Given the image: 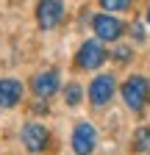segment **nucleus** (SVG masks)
Wrapping results in <instances>:
<instances>
[{
	"label": "nucleus",
	"instance_id": "1",
	"mask_svg": "<svg viewBox=\"0 0 150 155\" xmlns=\"http://www.w3.org/2000/svg\"><path fill=\"white\" fill-rule=\"evenodd\" d=\"M147 91H150V83H147V78L142 75H134V78H128L125 86H122V100L131 111H139L147 100Z\"/></svg>",
	"mask_w": 150,
	"mask_h": 155
},
{
	"label": "nucleus",
	"instance_id": "2",
	"mask_svg": "<svg viewBox=\"0 0 150 155\" xmlns=\"http://www.w3.org/2000/svg\"><path fill=\"white\" fill-rule=\"evenodd\" d=\"M64 17V0H39L36 6V22L42 31H50L61 22Z\"/></svg>",
	"mask_w": 150,
	"mask_h": 155
},
{
	"label": "nucleus",
	"instance_id": "3",
	"mask_svg": "<svg viewBox=\"0 0 150 155\" xmlns=\"http://www.w3.org/2000/svg\"><path fill=\"white\" fill-rule=\"evenodd\" d=\"M22 144H25L28 152H42V150H47V144H50L47 127L39 125V122H28L22 127Z\"/></svg>",
	"mask_w": 150,
	"mask_h": 155
},
{
	"label": "nucleus",
	"instance_id": "4",
	"mask_svg": "<svg viewBox=\"0 0 150 155\" xmlns=\"http://www.w3.org/2000/svg\"><path fill=\"white\" fill-rule=\"evenodd\" d=\"M111 97H114V75H97L89 86V100L92 105H106Z\"/></svg>",
	"mask_w": 150,
	"mask_h": 155
},
{
	"label": "nucleus",
	"instance_id": "5",
	"mask_svg": "<svg viewBox=\"0 0 150 155\" xmlns=\"http://www.w3.org/2000/svg\"><path fill=\"white\" fill-rule=\"evenodd\" d=\"M103 61H106V50H103L100 42L92 39V42L81 45V50H78V67L81 69H97Z\"/></svg>",
	"mask_w": 150,
	"mask_h": 155
},
{
	"label": "nucleus",
	"instance_id": "6",
	"mask_svg": "<svg viewBox=\"0 0 150 155\" xmlns=\"http://www.w3.org/2000/svg\"><path fill=\"white\" fill-rule=\"evenodd\" d=\"M92 28H95L97 39H103V42H117L122 33V22L117 17H108V14H97L92 19Z\"/></svg>",
	"mask_w": 150,
	"mask_h": 155
},
{
	"label": "nucleus",
	"instance_id": "7",
	"mask_svg": "<svg viewBox=\"0 0 150 155\" xmlns=\"http://www.w3.org/2000/svg\"><path fill=\"white\" fill-rule=\"evenodd\" d=\"M95 144H97V133H95V127H92L89 122H81L72 130V150L78 155H89L92 150H95Z\"/></svg>",
	"mask_w": 150,
	"mask_h": 155
},
{
	"label": "nucleus",
	"instance_id": "8",
	"mask_svg": "<svg viewBox=\"0 0 150 155\" xmlns=\"http://www.w3.org/2000/svg\"><path fill=\"white\" fill-rule=\"evenodd\" d=\"M22 100V83L14 78H3L0 81V108H14Z\"/></svg>",
	"mask_w": 150,
	"mask_h": 155
},
{
	"label": "nucleus",
	"instance_id": "9",
	"mask_svg": "<svg viewBox=\"0 0 150 155\" xmlns=\"http://www.w3.org/2000/svg\"><path fill=\"white\" fill-rule=\"evenodd\" d=\"M33 91L39 97H53L56 91H59V72H42L33 78Z\"/></svg>",
	"mask_w": 150,
	"mask_h": 155
},
{
	"label": "nucleus",
	"instance_id": "10",
	"mask_svg": "<svg viewBox=\"0 0 150 155\" xmlns=\"http://www.w3.org/2000/svg\"><path fill=\"white\" fill-rule=\"evenodd\" d=\"M134 150L136 152H150V127H139L134 133Z\"/></svg>",
	"mask_w": 150,
	"mask_h": 155
},
{
	"label": "nucleus",
	"instance_id": "11",
	"mask_svg": "<svg viewBox=\"0 0 150 155\" xmlns=\"http://www.w3.org/2000/svg\"><path fill=\"white\" fill-rule=\"evenodd\" d=\"M100 6L106 11H125L131 6V0H100Z\"/></svg>",
	"mask_w": 150,
	"mask_h": 155
},
{
	"label": "nucleus",
	"instance_id": "12",
	"mask_svg": "<svg viewBox=\"0 0 150 155\" xmlns=\"http://www.w3.org/2000/svg\"><path fill=\"white\" fill-rule=\"evenodd\" d=\"M67 105H78L81 103V86L78 83H72V86H67Z\"/></svg>",
	"mask_w": 150,
	"mask_h": 155
},
{
	"label": "nucleus",
	"instance_id": "13",
	"mask_svg": "<svg viewBox=\"0 0 150 155\" xmlns=\"http://www.w3.org/2000/svg\"><path fill=\"white\" fill-rule=\"evenodd\" d=\"M131 55H134V53H131V47H117V50H114V58H117L120 64L131 61Z\"/></svg>",
	"mask_w": 150,
	"mask_h": 155
},
{
	"label": "nucleus",
	"instance_id": "14",
	"mask_svg": "<svg viewBox=\"0 0 150 155\" xmlns=\"http://www.w3.org/2000/svg\"><path fill=\"white\" fill-rule=\"evenodd\" d=\"M134 36H136V39H142V36H145V33H142V25H134Z\"/></svg>",
	"mask_w": 150,
	"mask_h": 155
},
{
	"label": "nucleus",
	"instance_id": "15",
	"mask_svg": "<svg viewBox=\"0 0 150 155\" xmlns=\"http://www.w3.org/2000/svg\"><path fill=\"white\" fill-rule=\"evenodd\" d=\"M147 22H150V6H147Z\"/></svg>",
	"mask_w": 150,
	"mask_h": 155
}]
</instances>
